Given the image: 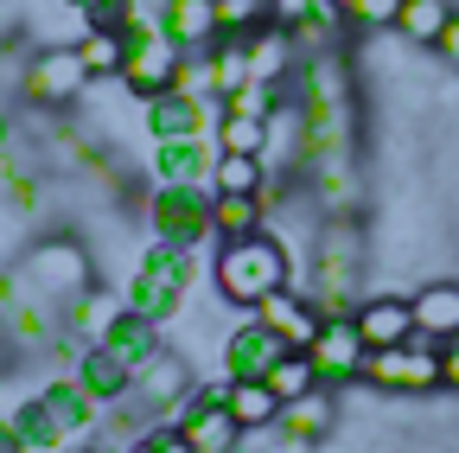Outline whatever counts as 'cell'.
I'll use <instances>...</instances> for the list:
<instances>
[{
  "label": "cell",
  "mask_w": 459,
  "mask_h": 453,
  "mask_svg": "<svg viewBox=\"0 0 459 453\" xmlns=\"http://www.w3.org/2000/svg\"><path fill=\"white\" fill-rule=\"evenodd\" d=\"M211 281L230 307H262L268 294L294 288V256H287L281 237H243V243H217V262H211Z\"/></svg>",
  "instance_id": "cell-1"
},
{
  "label": "cell",
  "mask_w": 459,
  "mask_h": 453,
  "mask_svg": "<svg viewBox=\"0 0 459 453\" xmlns=\"http://www.w3.org/2000/svg\"><path fill=\"white\" fill-rule=\"evenodd\" d=\"M192 288H198V249L147 243L122 294H128L134 313H147L153 326H166V319H179V313H186V294H192Z\"/></svg>",
  "instance_id": "cell-2"
},
{
  "label": "cell",
  "mask_w": 459,
  "mask_h": 453,
  "mask_svg": "<svg viewBox=\"0 0 459 453\" xmlns=\"http://www.w3.org/2000/svg\"><path fill=\"white\" fill-rule=\"evenodd\" d=\"M20 288L32 294V301H45L57 319L71 313V301L96 281V268H90V249L77 243V237H45V243H32L26 249V262H20Z\"/></svg>",
  "instance_id": "cell-3"
},
{
  "label": "cell",
  "mask_w": 459,
  "mask_h": 453,
  "mask_svg": "<svg viewBox=\"0 0 459 453\" xmlns=\"http://www.w3.org/2000/svg\"><path fill=\"white\" fill-rule=\"evenodd\" d=\"M179 65H186V51L160 32V7H141L134 26H128V58H122V77L115 83H122L134 102H153V96H166L179 83Z\"/></svg>",
  "instance_id": "cell-4"
},
{
  "label": "cell",
  "mask_w": 459,
  "mask_h": 453,
  "mask_svg": "<svg viewBox=\"0 0 459 453\" xmlns=\"http://www.w3.org/2000/svg\"><path fill=\"white\" fill-rule=\"evenodd\" d=\"M147 231H153V243H172V249H204V237H217L211 231V186H153Z\"/></svg>",
  "instance_id": "cell-5"
},
{
  "label": "cell",
  "mask_w": 459,
  "mask_h": 453,
  "mask_svg": "<svg viewBox=\"0 0 459 453\" xmlns=\"http://www.w3.org/2000/svg\"><path fill=\"white\" fill-rule=\"evenodd\" d=\"M90 83L96 77L83 71L77 45H39L26 58V71H20V90H26L32 109H71V102H83Z\"/></svg>",
  "instance_id": "cell-6"
},
{
  "label": "cell",
  "mask_w": 459,
  "mask_h": 453,
  "mask_svg": "<svg viewBox=\"0 0 459 453\" xmlns=\"http://www.w3.org/2000/svg\"><path fill=\"white\" fill-rule=\"evenodd\" d=\"M223 389H230V377H217V383H198L179 409H172V428H179L198 453H237L249 434H243V422L223 409Z\"/></svg>",
  "instance_id": "cell-7"
},
{
  "label": "cell",
  "mask_w": 459,
  "mask_h": 453,
  "mask_svg": "<svg viewBox=\"0 0 459 453\" xmlns=\"http://www.w3.org/2000/svg\"><path fill=\"white\" fill-rule=\"evenodd\" d=\"M364 383L389 389V396H428V389H440V345L409 338V345L364 352Z\"/></svg>",
  "instance_id": "cell-8"
},
{
  "label": "cell",
  "mask_w": 459,
  "mask_h": 453,
  "mask_svg": "<svg viewBox=\"0 0 459 453\" xmlns=\"http://www.w3.org/2000/svg\"><path fill=\"white\" fill-rule=\"evenodd\" d=\"M364 332H358V319H325L319 332H313V345H307V364H313V377L325 383V389H338V383H351V377H364Z\"/></svg>",
  "instance_id": "cell-9"
},
{
  "label": "cell",
  "mask_w": 459,
  "mask_h": 453,
  "mask_svg": "<svg viewBox=\"0 0 459 453\" xmlns=\"http://www.w3.org/2000/svg\"><path fill=\"white\" fill-rule=\"evenodd\" d=\"M281 358H287V338L274 326H262L255 313L223 332V377H268Z\"/></svg>",
  "instance_id": "cell-10"
},
{
  "label": "cell",
  "mask_w": 459,
  "mask_h": 453,
  "mask_svg": "<svg viewBox=\"0 0 459 453\" xmlns=\"http://www.w3.org/2000/svg\"><path fill=\"white\" fill-rule=\"evenodd\" d=\"M217 109L223 102H192L179 90H166V96L141 102V122H147V141H192V135L217 128Z\"/></svg>",
  "instance_id": "cell-11"
},
{
  "label": "cell",
  "mask_w": 459,
  "mask_h": 453,
  "mask_svg": "<svg viewBox=\"0 0 459 453\" xmlns=\"http://www.w3.org/2000/svg\"><path fill=\"white\" fill-rule=\"evenodd\" d=\"M211 160H217V147H204V135H192V141H153L147 173H153V186H211Z\"/></svg>",
  "instance_id": "cell-12"
},
{
  "label": "cell",
  "mask_w": 459,
  "mask_h": 453,
  "mask_svg": "<svg viewBox=\"0 0 459 453\" xmlns=\"http://www.w3.org/2000/svg\"><path fill=\"white\" fill-rule=\"evenodd\" d=\"M160 32L172 39L192 58V51H211L223 39V20H217V0H160Z\"/></svg>",
  "instance_id": "cell-13"
},
{
  "label": "cell",
  "mask_w": 459,
  "mask_h": 453,
  "mask_svg": "<svg viewBox=\"0 0 459 453\" xmlns=\"http://www.w3.org/2000/svg\"><path fill=\"white\" fill-rule=\"evenodd\" d=\"M249 313L287 338V352H307V345H313V332L325 326V313H319L300 288H281V294H268V301H262V307H249Z\"/></svg>",
  "instance_id": "cell-14"
},
{
  "label": "cell",
  "mask_w": 459,
  "mask_h": 453,
  "mask_svg": "<svg viewBox=\"0 0 459 453\" xmlns=\"http://www.w3.org/2000/svg\"><path fill=\"white\" fill-rule=\"evenodd\" d=\"M351 319H358V332H364L370 352L409 345V338H415V313H409V301H402V294H364Z\"/></svg>",
  "instance_id": "cell-15"
},
{
  "label": "cell",
  "mask_w": 459,
  "mask_h": 453,
  "mask_svg": "<svg viewBox=\"0 0 459 453\" xmlns=\"http://www.w3.org/2000/svg\"><path fill=\"white\" fill-rule=\"evenodd\" d=\"M192 389H198V383H192V370L172 358V352H160V358L134 377V396L147 403V415H160V422H172V409H179Z\"/></svg>",
  "instance_id": "cell-16"
},
{
  "label": "cell",
  "mask_w": 459,
  "mask_h": 453,
  "mask_svg": "<svg viewBox=\"0 0 459 453\" xmlns=\"http://www.w3.org/2000/svg\"><path fill=\"white\" fill-rule=\"evenodd\" d=\"M409 313H415V338H428V345L459 338V281H428V288H415Z\"/></svg>",
  "instance_id": "cell-17"
},
{
  "label": "cell",
  "mask_w": 459,
  "mask_h": 453,
  "mask_svg": "<svg viewBox=\"0 0 459 453\" xmlns=\"http://www.w3.org/2000/svg\"><path fill=\"white\" fill-rule=\"evenodd\" d=\"M243 51H249V77L255 83H287V71L300 65V45H294V32L287 26H255L249 39H243Z\"/></svg>",
  "instance_id": "cell-18"
},
{
  "label": "cell",
  "mask_w": 459,
  "mask_h": 453,
  "mask_svg": "<svg viewBox=\"0 0 459 453\" xmlns=\"http://www.w3.org/2000/svg\"><path fill=\"white\" fill-rule=\"evenodd\" d=\"M7 422L20 428V440H26L32 453H65V447L77 440V434H71L65 422H57V409L45 403V396H39V389H32V396H20V403L7 409Z\"/></svg>",
  "instance_id": "cell-19"
},
{
  "label": "cell",
  "mask_w": 459,
  "mask_h": 453,
  "mask_svg": "<svg viewBox=\"0 0 459 453\" xmlns=\"http://www.w3.org/2000/svg\"><path fill=\"white\" fill-rule=\"evenodd\" d=\"M71 377L96 396V403H122V396H134V370L115 358L108 345H83V358L71 364Z\"/></svg>",
  "instance_id": "cell-20"
},
{
  "label": "cell",
  "mask_w": 459,
  "mask_h": 453,
  "mask_svg": "<svg viewBox=\"0 0 459 453\" xmlns=\"http://www.w3.org/2000/svg\"><path fill=\"white\" fill-rule=\"evenodd\" d=\"M102 345H108L115 358H122V364H128L134 377H141V370H147V364H153V358L166 352V345H160V326H153L147 313H134V307H128L122 319H115V326L102 332Z\"/></svg>",
  "instance_id": "cell-21"
},
{
  "label": "cell",
  "mask_w": 459,
  "mask_h": 453,
  "mask_svg": "<svg viewBox=\"0 0 459 453\" xmlns=\"http://www.w3.org/2000/svg\"><path fill=\"white\" fill-rule=\"evenodd\" d=\"M122 313H128V294L96 288V281H90V288L71 301V313H65V332H77L83 345H102V332H108L115 319H122Z\"/></svg>",
  "instance_id": "cell-22"
},
{
  "label": "cell",
  "mask_w": 459,
  "mask_h": 453,
  "mask_svg": "<svg viewBox=\"0 0 459 453\" xmlns=\"http://www.w3.org/2000/svg\"><path fill=\"white\" fill-rule=\"evenodd\" d=\"M39 396L57 409V422H65L71 434H90V428H102V422H108V415H102L108 403H96V396H90L71 370H65V377H51V383H39Z\"/></svg>",
  "instance_id": "cell-23"
},
{
  "label": "cell",
  "mask_w": 459,
  "mask_h": 453,
  "mask_svg": "<svg viewBox=\"0 0 459 453\" xmlns=\"http://www.w3.org/2000/svg\"><path fill=\"white\" fill-rule=\"evenodd\" d=\"M281 434H300V440H325L332 428H338V403H332V389L319 383V389H307V396H294V403H281V422H274Z\"/></svg>",
  "instance_id": "cell-24"
},
{
  "label": "cell",
  "mask_w": 459,
  "mask_h": 453,
  "mask_svg": "<svg viewBox=\"0 0 459 453\" xmlns=\"http://www.w3.org/2000/svg\"><path fill=\"white\" fill-rule=\"evenodd\" d=\"M223 409L243 422V434H262V428H274V422H281V396H274L262 377H230Z\"/></svg>",
  "instance_id": "cell-25"
},
{
  "label": "cell",
  "mask_w": 459,
  "mask_h": 453,
  "mask_svg": "<svg viewBox=\"0 0 459 453\" xmlns=\"http://www.w3.org/2000/svg\"><path fill=\"white\" fill-rule=\"evenodd\" d=\"M211 231H217V243L262 237V231H268V205H262V198H230V192H211Z\"/></svg>",
  "instance_id": "cell-26"
},
{
  "label": "cell",
  "mask_w": 459,
  "mask_h": 453,
  "mask_svg": "<svg viewBox=\"0 0 459 453\" xmlns=\"http://www.w3.org/2000/svg\"><path fill=\"white\" fill-rule=\"evenodd\" d=\"M262 186H268V160H262V153H217V160H211V192L255 198Z\"/></svg>",
  "instance_id": "cell-27"
},
{
  "label": "cell",
  "mask_w": 459,
  "mask_h": 453,
  "mask_svg": "<svg viewBox=\"0 0 459 453\" xmlns=\"http://www.w3.org/2000/svg\"><path fill=\"white\" fill-rule=\"evenodd\" d=\"M453 13H459L453 0H409V7H402V20H395V32L409 39V45H428V51H434L440 32L453 26Z\"/></svg>",
  "instance_id": "cell-28"
},
{
  "label": "cell",
  "mask_w": 459,
  "mask_h": 453,
  "mask_svg": "<svg viewBox=\"0 0 459 453\" xmlns=\"http://www.w3.org/2000/svg\"><path fill=\"white\" fill-rule=\"evenodd\" d=\"M77 58H83L90 77H122L128 32H96V26H83V32H77Z\"/></svg>",
  "instance_id": "cell-29"
},
{
  "label": "cell",
  "mask_w": 459,
  "mask_h": 453,
  "mask_svg": "<svg viewBox=\"0 0 459 453\" xmlns=\"http://www.w3.org/2000/svg\"><path fill=\"white\" fill-rule=\"evenodd\" d=\"M217 153H268V122L262 116H217Z\"/></svg>",
  "instance_id": "cell-30"
},
{
  "label": "cell",
  "mask_w": 459,
  "mask_h": 453,
  "mask_svg": "<svg viewBox=\"0 0 459 453\" xmlns=\"http://www.w3.org/2000/svg\"><path fill=\"white\" fill-rule=\"evenodd\" d=\"M274 396H281V403H294V396H307V389H319V377H313V364H307V352H287L268 377H262Z\"/></svg>",
  "instance_id": "cell-31"
},
{
  "label": "cell",
  "mask_w": 459,
  "mask_h": 453,
  "mask_svg": "<svg viewBox=\"0 0 459 453\" xmlns=\"http://www.w3.org/2000/svg\"><path fill=\"white\" fill-rule=\"evenodd\" d=\"M338 7H344V20H351L358 32H395V20H402L409 0H338Z\"/></svg>",
  "instance_id": "cell-32"
},
{
  "label": "cell",
  "mask_w": 459,
  "mask_h": 453,
  "mask_svg": "<svg viewBox=\"0 0 459 453\" xmlns=\"http://www.w3.org/2000/svg\"><path fill=\"white\" fill-rule=\"evenodd\" d=\"M122 453H198L179 428H172V422H141L134 434H128V447Z\"/></svg>",
  "instance_id": "cell-33"
},
{
  "label": "cell",
  "mask_w": 459,
  "mask_h": 453,
  "mask_svg": "<svg viewBox=\"0 0 459 453\" xmlns=\"http://www.w3.org/2000/svg\"><path fill=\"white\" fill-rule=\"evenodd\" d=\"M147 7V0H83V26H96V32H128L134 26V13Z\"/></svg>",
  "instance_id": "cell-34"
},
{
  "label": "cell",
  "mask_w": 459,
  "mask_h": 453,
  "mask_svg": "<svg viewBox=\"0 0 459 453\" xmlns=\"http://www.w3.org/2000/svg\"><path fill=\"white\" fill-rule=\"evenodd\" d=\"M45 166H51V173H83V166H90V141L71 135V128H57L45 141Z\"/></svg>",
  "instance_id": "cell-35"
},
{
  "label": "cell",
  "mask_w": 459,
  "mask_h": 453,
  "mask_svg": "<svg viewBox=\"0 0 459 453\" xmlns=\"http://www.w3.org/2000/svg\"><path fill=\"white\" fill-rule=\"evenodd\" d=\"M217 20L230 39H249L255 26H268V0H217Z\"/></svg>",
  "instance_id": "cell-36"
},
{
  "label": "cell",
  "mask_w": 459,
  "mask_h": 453,
  "mask_svg": "<svg viewBox=\"0 0 459 453\" xmlns=\"http://www.w3.org/2000/svg\"><path fill=\"white\" fill-rule=\"evenodd\" d=\"M0 192H7V205H13L20 217L39 211V179L26 173V166H7V173H0Z\"/></svg>",
  "instance_id": "cell-37"
},
{
  "label": "cell",
  "mask_w": 459,
  "mask_h": 453,
  "mask_svg": "<svg viewBox=\"0 0 459 453\" xmlns=\"http://www.w3.org/2000/svg\"><path fill=\"white\" fill-rule=\"evenodd\" d=\"M313 7H319V0H268V20H274V26H287V32H294V26H300V20H307Z\"/></svg>",
  "instance_id": "cell-38"
},
{
  "label": "cell",
  "mask_w": 459,
  "mask_h": 453,
  "mask_svg": "<svg viewBox=\"0 0 459 453\" xmlns=\"http://www.w3.org/2000/svg\"><path fill=\"white\" fill-rule=\"evenodd\" d=\"M262 434H268L262 453H313V440H300V434H281V428H262Z\"/></svg>",
  "instance_id": "cell-39"
},
{
  "label": "cell",
  "mask_w": 459,
  "mask_h": 453,
  "mask_svg": "<svg viewBox=\"0 0 459 453\" xmlns=\"http://www.w3.org/2000/svg\"><path fill=\"white\" fill-rule=\"evenodd\" d=\"M440 389H459V338L440 345Z\"/></svg>",
  "instance_id": "cell-40"
},
{
  "label": "cell",
  "mask_w": 459,
  "mask_h": 453,
  "mask_svg": "<svg viewBox=\"0 0 459 453\" xmlns=\"http://www.w3.org/2000/svg\"><path fill=\"white\" fill-rule=\"evenodd\" d=\"M434 51H440V58H446L453 71H459V13H453V26L440 32V45H434Z\"/></svg>",
  "instance_id": "cell-41"
},
{
  "label": "cell",
  "mask_w": 459,
  "mask_h": 453,
  "mask_svg": "<svg viewBox=\"0 0 459 453\" xmlns=\"http://www.w3.org/2000/svg\"><path fill=\"white\" fill-rule=\"evenodd\" d=\"M0 453H32V447H26V440H20V428H13V422H7V415H0Z\"/></svg>",
  "instance_id": "cell-42"
},
{
  "label": "cell",
  "mask_w": 459,
  "mask_h": 453,
  "mask_svg": "<svg viewBox=\"0 0 459 453\" xmlns=\"http://www.w3.org/2000/svg\"><path fill=\"white\" fill-rule=\"evenodd\" d=\"M7 141H13V122H7V116H0V147H7Z\"/></svg>",
  "instance_id": "cell-43"
},
{
  "label": "cell",
  "mask_w": 459,
  "mask_h": 453,
  "mask_svg": "<svg viewBox=\"0 0 459 453\" xmlns=\"http://www.w3.org/2000/svg\"><path fill=\"white\" fill-rule=\"evenodd\" d=\"M83 453H122V447H83Z\"/></svg>",
  "instance_id": "cell-44"
},
{
  "label": "cell",
  "mask_w": 459,
  "mask_h": 453,
  "mask_svg": "<svg viewBox=\"0 0 459 453\" xmlns=\"http://www.w3.org/2000/svg\"><path fill=\"white\" fill-rule=\"evenodd\" d=\"M0 294H7V274H0Z\"/></svg>",
  "instance_id": "cell-45"
},
{
  "label": "cell",
  "mask_w": 459,
  "mask_h": 453,
  "mask_svg": "<svg viewBox=\"0 0 459 453\" xmlns=\"http://www.w3.org/2000/svg\"><path fill=\"white\" fill-rule=\"evenodd\" d=\"M65 7H83V0H65Z\"/></svg>",
  "instance_id": "cell-46"
}]
</instances>
